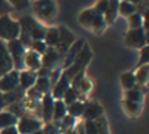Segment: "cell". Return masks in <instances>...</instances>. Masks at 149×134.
<instances>
[{"mask_svg":"<svg viewBox=\"0 0 149 134\" xmlns=\"http://www.w3.org/2000/svg\"><path fill=\"white\" fill-rule=\"evenodd\" d=\"M97 15H100V13H97L94 9H86V11H84V12H81V15H80V17H79V21L82 26L92 29Z\"/></svg>","mask_w":149,"mask_h":134,"instance_id":"obj_18","label":"cell"},{"mask_svg":"<svg viewBox=\"0 0 149 134\" xmlns=\"http://www.w3.org/2000/svg\"><path fill=\"white\" fill-rule=\"evenodd\" d=\"M31 134H43V133H42V130L39 129V130H37V132H34V133H31Z\"/></svg>","mask_w":149,"mask_h":134,"instance_id":"obj_49","label":"cell"},{"mask_svg":"<svg viewBox=\"0 0 149 134\" xmlns=\"http://www.w3.org/2000/svg\"><path fill=\"white\" fill-rule=\"evenodd\" d=\"M143 99V92L139 88H132V90L126 91V100L135 101V103H141Z\"/></svg>","mask_w":149,"mask_h":134,"instance_id":"obj_31","label":"cell"},{"mask_svg":"<svg viewBox=\"0 0 149 134\" xmlns=\"http://www.w3.org/2000/svg\"><path fill=\"white\" fill-rule=\"evenodd\" d=\"M71 87V80L68 79L67 76H65L64 74H63L62 71V76H60V79L56 82V84L52 87V97H55L56 100H62L63 95H64V92L68 90V88Z\"/></svg>","mask_w":149,"mask_h":134,"instance_id":"obj_15","label":"cell"},{"mask_svg":"<svg viewBox=\"0 0 149 134\" xmlns=\"http://www.w3.org/2000/svg\"><path fill=\"white\" fill-rule=\"evenodd\" d=\"M149 66L148 65H143L137 68L136 75H135V79H136V83L140 85H144L148 80V74H149Z\"/></svg>","mask_w":149,"mask_h":134,"instance_id":"obj_24","label":"cell"},{"mask_svg":"<svg viewBox=\"0 0 149 134\" xmlns=\"http://www.w3.org/2000/svg\"><path fill=\"white\" fill-rule=\"evenodd\" d=\"M13 70V63L10 59V55L7 50V46L0 41V78L7 72Z\"/></svg>","mask_w":149,"mask_h":134,"instance_id":"obj_12","label":"cell"},{"mask_svg":"<svg viewBox=\"0 0 149 134\" xmlns=\"http://www.w3.org/2000/svg\"><path fill=\"white\" fill-rule=\"evenodd\" d=\"M123 106H124V111H126L128 114H131V116H136V114H139L140 111H141V105H140V103H135V101L124 100Z\"/></svg>","mask_w":149,"mask_h":134,"instance_id":"obj_28","label":"cell"},{"mask_svg":"<svg viewBox=\"0 0 149 134\" xmlns=\"http://www.w3.org/2000/svg\"><path fill=\"white\" fill-rule=\"evenodd\" d=\"M77 97H79V93H77L76 92V91H74V90H72V88H68V90L67 91H65V92H64V95H63V103H64L65 104V105H71V104H72V103H74V101H77Z\"/></svg>","mask_w":149,"mask_h":134,"instance_id":"obj_33","label":"cell"},{"mask_svg":"<svg viewBox=\"0 0 149 134\" xmlns=\"http://www.w3.org/2000/svg\"><path fill=\"white\" fill-rule=\"evenodd\" d=\"M141 59L139 61V65L137 66H143V65H148V59H149V57H148V51H149V47L148 46H144V47H141Z\"/></svg>","mask_w":149,"mask_h":134,"instance_id":"obj_42","label":"cell"},{"mask_svg":"<svg viewBox=\"0 0 149 134\" xmlns=\"http://www.w3.org/2000/svg\"><path fill=\"white\" fill-rule=\"evenodd\" d=\"M8 3H9L10 5H13V8L15 9H26V8L29 7V3H30V0H7Z\"/></svg>","mask_w":149,"mask_h":134,"instance_id":"obj_37","label":"cell"},{"mask_svg":"<svg viewBox=\"0 0 149 134\" xmlns=\"http://www.w3.org/2000/svg\"><path fill=\"white\" fill-rule=\"evenodd\" d=\"M50 80L49 78H37L36 83H34V88L38 91L41 95H45V93H49L50 90Z\"/></svg>","mask_w":149,"mask_h":134,"instance_id":"obj_25","label":"cell"},{"mask_svg":"<svg viewBox=\"0 0 149 134\" xmlns=\"http://www.w3.org/2000/svg\"><path fill=\"white\" fill-rule=\"evenodd\" d=\"M18 134H31L42 128L41 120L34 118V117L22 116L18 118V122L16 125Z\"/></svg>","mask_w":149,"mask_h":134,"instance_id":"obj_7","label":"cell"},{"mask_svg":"<svg viewBox=\"0 0 149 134\" xmlns=\"http://www.w3.org/2000/svg\"><path fill=\"white\" fill-rule=\"evenodd\" d=\"M7 108H8V112H10L12 114H15L17 118L22 117L24 113H25V105H24V100L17 101V103H13V104H9V105H7Z\"/></svg>","mask_w":149,"mask_h":134,"instance_id":"obj_26","label":"cell"},{"mask_svg":"<svg viewBox=\"0 0 149 134\" xmlns=\"http://www.w3.org/2000/svg\"><path fill=\"white\" fill-rule=\"evenodd\" d=\"M90 59H92V51H90V49H89V45L85 42V45L82 46L81 51H80L79 55L76 57L74 62L68 67V68H65V71H63V74H64L70 80H72V78L74 75H77L79 72L84 71L86 65L90 62Z\"/></svg>","mask_w":149,"mask_h":134,"instance_id":"obj_1","label":"cell"},{"mask_svg":"<svg viewBox=\"0 0 149 134\" xmlns=\"http://www.w3.org/2000/svg\"><path fill=\"white\" fill-rule=\"evenodd\" d=\"M85 45V39L84 38H79L76 39V41L73 42L72 45H71V47L68 49V51L65 53V59H64V63H63V66L65 67V68H68L72 63L74 62V59H76V57L79 55V53L81 51L82 46Z\"/></svg>","mask_w":149,"mask_h":134,"instance_id":"obj_11","label":"cell"},{"mask_svg":"<svg viewBox=\"0 0 149 134\" xmlns=\"http://www.w3.org/2000/svg\"><path fill=\"white\" fill-rule=\"evenodd\" d=\"M118 11H119V12H120L123 16H131V15H134V13L137 12L136 5L132 4V3L126 1V0H123L122 3H119Z\"/></svg>","mask_w":149,"mask_h":134,"instance_id":"obj_27","label":"cell"},{"mask_svg":"<svg viewBox=\"0 0 149 134\" xmlns=\"http://www.w3.org/2000/svg\"><path fill=\"white\" fill-rule=\"evenodd\" d=\"M127 46L135 47V49H139V47H144L147 46V32L144 30V28H137V29H131L128 33L126 34V39H124Z\"/></svg>","mask_w":149,"mask_h":134,"instance_id":"obj_6","label":"cell"},{"mask_svg":"<svg viewBox=\"0 0 149 134\" xmlns=\"http://www.w3.org/2000/svg\"><path fill=\"white\" fill-rule=\"evenodd\" d=\"M58 30H59V42H58L56 50L62 57H64L65 53H67L68 49L71 47V45L76 41V38H74V36L72 34V32H70L67 28H64V26H59Z\"/></svg>","mask_w":149,"mask_h":134,"instance_id":"obj_8","label":"cell"},{"mask_svg":"<svg viewBox=\"0 0 149 134\" xmlns=\"http://www.w3.org/2000/svg\"><path fill=\"white\" fill-rule=\"evenodd\" d=\"M92 88V84H90V80L89 79H86V78H84V79L80 82V84H79V87H77V93L79 92H82V93H85V92H88V91Z\"/></svg>","mask_w":149,"mask_h":134,"instance_id":"obj_38","label":"cell"},{"mask_svg":"<svg viewBox=\"0 0 149 134\" xmlns=\"http://www.w3.org/2000/svg\"><path fill=\"white\" fill-rule=\"evenodd\" d=\"M107 4H109L107 0H98L95 7L93 8V9H94L97 13H100V15H103V13L106 12V9H107Z\"/></svg>","mask_w":149,"mask_h":134,"instance_id":"obj_39","label":"cell"},{"mask_svg":"<svg viewBox=\"0 0 149 134\" xmlns=\"http://www.w3.org/2000/svg\"><path fill=\"white\" fill-rule=\"evenodd\" d=\"M37 75H38V78H50V75H51V70L41 67V68L38 70V72H37Z\"/></svg>","mask_w":149,"mask_h":134,"instance_id":"obj_43","label":"cell"},{"mask_svg":"<svg viewBox=\"0 0 149 134\" xmlns=\"http://www.w3.org/2000/svg\"><path fill=\"white\" fill-rule=\"evenodd\" d=\"M103 108L95 101H85L84 104V111H82V116L85 120H97L98 117H102Z\"/></svg>","mask_w":149,"mask_h":134,"instance_id":"obj_10","label":"cell"},{"mask_svg":"<svg viewBox=\"0 0 149 134\" xmlns=\"http://www.w3.org/2000/svg\"><path fill=\"white\" fill-rule=\"evenodd\" d=\"M76 133H77V134H85V132H84V125L80 124L79 126L76 128Z\"/></svg>","mask_w":149,"mask_h":134,"instance_id":"obj_45","label":"cell"},{"mask_svg":"<svg viewBox=\"0 0 149 134\" xmlns=\"http://www.w3.org/2000/svg\"><path fill=\"white\" fill-rule=\"evenodd\" d=\"M60 76H62V70H55L54 72L51 71V75H50L49 80H50V85L51 87H54L55 84H56V82L60 79Z\"/></svg>","mask_w":149,"mask_h":134,"instance_id":"obj_41","label":"cell"},{"mask_svg":"<svg viewBox=\"0 0 149 134\" xmlns=\"http://www.w3.org/2000/svg\"><path fill=\"white\" fill-rule=\"evenodd\" d=\"M34 12L42 20H51L56 15V4L54 0H37L34 3Z\"/></svg>","mask_w":149,"mask_h":134,"instance_id":"obj_5","label":"cell"},{"mask_svg":"<svg viewBox=\"0 0 149 134\" xmlns=\"http://www.w3.org/2000/svg\"><path fill=\"white\" fill-rule=\"evenodd\" d=\"M7 50L10 55V59H12V63H13V67L17 70H22L24 67V57H25V47L22 46L18 38L16 39H10L8 41V45H7Z\"/></svg>","mask_w":149,"mask_h":134,"instance_id":"obj_4","label":"cell"},{"mask_svg":"<svg viewBox=\"0 0 149 134\" xmlns=\"http://www.w3.org/2000/svg\"><path fill=\"white\" fill-rule=\"evenodd\" d=\"M18 87V71L12 70L0 78V92H10Z\"/></svg>","mask_w":149,"mask_h":134,"instance_id":"obj_9","label":"cell"},{"mask_svg":"<svg viewBox=\"0 0 149 134\" xmlns=\"http://www.w3.org/2000/svg\"><path fill=\"white\" fill-rule=\"evenodd\" d=\"M73 126H74V117L70 116V114H65L59 124V129L62 130V132H65V130H68V129H72Z\"/></svg>","mask_w":149,"mask_h":134,"instance_id":"obj_34","label":"cell"},{"mask_svg":"<svg viewBox=\"0 0 149 134\" xmlns=\"http://www.w3.org/2000/svg\"><path fill=\"white\" fill-rule=\"evenodd\" d=\"M30 49L33 50L34 53H37V54L43 55L47 50V45L45 44V41H33L30 44Z\"/></svg>","mask_w":149,"mask_h":134,"instance_id":"obj_35","label":"cell"},{"mask_svg":"<svg viewBox=\"0 0 149 134\" xmlns=\"http://www.w3.org/2000/svg\"><path fill=\"white\" fill-rule=\"evenodd\" d=\"M43 41H45V44L47 45V47L58 46V42H59V30H58V28L47 29Z\"/></svg>","mask_w":149,"mask_h":134,"instance_id":"obj_23","label":"cell"},{"mask_svg":"<svg viewBox=\"0 0 149 134\" xmlns=\"http://www.w3.org/2000/svg\"><path fill=\"white\" fill-rule=\"evenodd\" d=\"M18 24H20L21 30L26 32V33L30 36L31 41H43L47 29L45 28L42 24H39L38 21L34 20L33 17L25 16V17L20 18Z\"/></svg>","mask_w":149,"mask_h":134,"instance_id":"obj_2","label":"cell"},{"mask_svg":"<svg viewBox=\"0 0 149 134\" xmlns=\"http://www.w3.org/2000/svg\"><path fill=\"white\" fill-rule=\"evenodd\" d=\"M63 134H77L76 133V129H68V130H65V132H63Z\"/></svg>","mask_w":149,"mask_h":134,"instance_id":"obj_47","label":"cell"},{"mask_svg":"<svg viewBox=\"0 0 149 134\" xmlns=\"http://www.w3.org/2000/svg\"><path fill=\"white\" fill-rule=\"evenodd\" d=\"M18 122V118L12 114L10 112L4 111V112H0V129H5V128H9V126H16Z\"/></svg>","mask_w":149,"mask_h":134,"instance_id":"obj_20","label":"cell"},{"mask_svg":"<svg viewBox=\"0 0 149 134\" xmlns=\"http://www.w3.org/2000/svg\"><path fill=\"white\" fill-rule=\"evenodd\" d=\"M95 125H97L98 134H109V128H107V121L105 117H98L97 120H94Z\"/></svg>","mask_w":149,"mask_h":134,"instance_id":"obj_36","label":"cell"},{"mask_svg":"<svg viewBox=\"0 0 149 134\" xmlns=\"http://www.w3.org/2000/svg\"><path fill=\"white\" fill-rule=\"evenodd\" d=\"M0 134H18V132L16 126H9V128H5V129H1Z\"/></svg>","mask_w":149,"mask_h":134,"instance_id":"obj_44","label":"cell"},{"mask_svg":"<svg viewBox=\"0 0 149 134\" xmlns=\"http://www.w3.org/2000/svg\"><path fill=\"white\" fill-rule=\"evenodd\" d=\"M143 18L144 16H141V13L136 12L134 15L128 16V25L131 29H137V28H141V24H143Z\"/></svg>","mask_w":149,"mask_h":134,"instance_id":"obj_32","label":"cell"},{"mask_svg":"<svg viewBox=\"0 0 149 134\" xmlns=\"http://www.w3.org/2000/svg\"><path fill=\"white\" fill-rule=\"evenodd\" d=\"M3 99H4L5 106L9 105V104L17 103V101L24 100V91L21 90L20 87H17L16 90L10 91V92H5V93H3Z\"/></svg>","mask_w":149,"mask_h":134,"instance_id":"obj_19","label":"cell"},{"mask_svg":"<svg viewBox=\"0 0 149 134\" xmlns=\"http://www.w3.org/2000/svg\"><path fill=\"white\" fill-rule=\"evenodd\" d=\"M20 24L18 21L10 20L8 15L0 16V38L3 39H16L20 34Z\"/></svg>","mask_w":149,"mask_h":134,"instance_id":"obj_3","label":"cell"},{"mask_svg":"<svg viewBox=\"0 0 149 134\" xmlns=\"http://www.w3.org/2000/svg\"><path fill=\"white\" fill-rule=\"evenodd\" d=\"M65 114H67V105L62 100L54 101V112H52V120H54V122H60Z\"/></svg>","mask_w":149,"mask_h":134,"instance_id":"obj_21","label":"cell"},{"mask_svg":"<svg viewBox=\"0 0 149 134\" xmlns=\"http://www.w3.org/2000/svg\"><path fill=\"white\" fill-rule=\"evenodd\" d=\"M107 9L103 13L105 15V21L106 23H113L116 17V13H118V8H119V1L118 0H107Z\"/></svg>","mask_w":149,"mask_h":134,"instance_id":"obj_22","label":"cell"},{"mask_svg":"<svg viewBox=\"0 0 149 134\" xmlns=\"http://www.w3.org/2000/svg\"><path fill=\"white\" fill-rule=\"evenodd\" d=\"M122 80V85H123L126 90H132L136 85V79H135V75L132 72H126L120 76Z\"/></svg>","mask_w":149,"mask_h":134,"instance_id":"obj_30","label":"cell"},{"mask_svg":"<svg viewBox=\"0 0 149 134\" xmlns=\"http://www.w3.org/2000/svg\"><path fill=\"white\" fill-rule=\"evenodd\" d=\"M84 104L85 103H81V101H74L71 105L67 106V112L70 116L72 117H80L82 116V111H84Z\"/></svg>","mask_w":149,"mask_h":134,"instance_id":"obj_29","label":"cell"},{"mask_svg":"<svg viewBox=\"0 0 149 134\" xmlns=\"http://www.w3.org/2000/svg\"><path fill=\"white\" fill-rule=\"evenodd\" d=\"M52 112H54V97L50 93H45L42 96V118L46 124L51 122Z\"/></svg>","mask_w":149,"mask_h":134,"instance_id":"obj_14","label":"cell"},{"mask_svg":"<svg viewBox=\"0 0 149 134\" xmlns=\"http://www.w3.org/2000/svg\"><path fill=\"white\" fill-rule=\"evenodd\" d=\"M126 1H128V3H132V4H139V3H141V1H145V0H126Z\"/></svg>","mask_w":149,"mask_h":134,"instance_id":"obj_48","label":"cell"},{"mask_svg":"<svg viewBox=\"0 0 149 134\" xmlns=\"http://www.w3.org/2000/svg\"><path fill=\"white\" fill-rule=\"evenodd\" d=\"M62 58L63 57L58 53L56 49H54V47H47L46 53H45L43 57L41 58V65L43 66L45 68L51 70L52 67H55V65H56Z\"/></svg>","mask_w":149,"mask_h":134,"instance_id":"obj_13","label":"cell"},{"mask_svg":"<svg viewBox=\"0 0 149 134\" xmlns=\"http://www.w3.org/2000/svg\"><path fill=\"white\" fill-rule=\"evenodd\" d=\"M4 106H5V103H4V99H3V93L0 92V112L3 111Z\"/></svg>","mask_w":149,"mask_h":134,"instance_id":"obj_46","label":"cell"},{"mask_svg":"<svg viewBox=\"0 0 149 134\" xmlns=\"http://www.w3.org/2000/svg\"><path fill=\"white\" fill-rule=\"evenodd\" d=\"M37 80V74L34 71H28V70H24V71L18 72V87L21 90H28L31 88L34 85Z\"/></svg>","mask_w":149,"mask_h":134,"instance_id":"obj_16","label":"cell"},{"mask_svg":"<svg viewBox=\"0 0 149 134\" xmlns=\"http://www.w3.org/2000/svg\"><path fill=\"white\" fill-rule=\"evenodd\" d=\"M24 66H26L30 71H34V70H39L42 67L41 65V57L39 54L34 53L33 50L25 53V57H24Z\"/></svg>","mask_w":149,"mask_h":134,"instance_id":"obj_17","label":"cell"},{"mask_svg":"<svg viewBox=\"0 0 149 134\" xmlns=\"http://www.w3.org/2000/svg\"><path fill=\"white\" fill-rule=\"evenodd\" d=\"M42 133L43 134H60V129L55 124L49 122V124H46V126L42 130Z\"/></svg>","mask_w":149,"mask_h":134,"instance_id":"obj_40","label":"cell"}]
</instances>
